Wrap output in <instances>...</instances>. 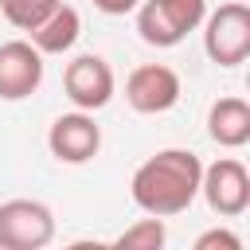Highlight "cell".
<instances>
[{"label":"cell","mask_w":250,"mask_h":250,"mask_svg":"<svg viewBox=\"0 0 250 250\" xmlns=\"http://www.w3.org/2000/svg\"><path fill=\"white\" fill-rule=\"evenodd\" d=\"M207 137L219 148H242L250 141V105L242 98H215L207 109Z\"/></svg>","instance_id":"10"},{"label":"cell","mask_w":250,"mask_h":250,"mask_svg":"<svg viewBox=\"0 0 250 250\" xmlns=\"http://www.w3.org/2000/svg\"><path fill=\"white\" fill-rule=\"evenodd\" d=\"M133 12H137V35L148 47H176L191 31H199L207 0H141Z\"/></svg>","instance_id":"2"},{"label":"cell","mask_w":250,"mask_h":250,"mask_svg":"<svg viewBox=\"0 0 250 250\" xmlns=\"http://www.w3.org/2000/svg\"><path fill=\"white\" fill-rule=\"evenodd\" d=\"M199 195L219 219H238L250 207V172L234 156H219L199 176Z\"/></svg>","instance_id":"6"},{"label":"cell","mask_w":250,"mask_h":250,"mask_svg":"<svg viewBox=\"0 0 250 250\" xmlns=\"http://www.w3.org/2000/svg\"><path fill=\"white\" fill-rule=\"evenodd\" d=\"M62 94L70 98L74 109H86V113L105 109L113 102V94H117L113 66L102 55H78V59H70L66 70H62Z\"/></svg>","instance_id":"5"},{"label":"cell","mask_w":250,"mask_h":250,"mask_svg":"<svg viewBox=\"0 0 250 250\" xmlns=\"http://www.w3.org/2000/svg\"><path fill=\"white\" fill-rule=\"evenodd\" d=\"M31 47L39 51V55H66L74 43H78V35H82V16H78V8H70V4H59L47 20H39L31 31Z\"/></svg>","instance_id":"11"},{"label":"cell","mask_w":250,"mask_h":250,"mask_svg":"<svg viewBox=\"0 0 250 250\" xmlns=\"http://www.w3.org/2000/svg\"><path fill=\"white\" fill-rule=\"evenodd\" d=\"M141 0H94V8L98 12H105V16H125V12H133Z\"/></svg>","instance_id":"15"},{"label":"cell","mask_w":250,"mask_h":250,"mask_svg":"<svg viewBox=\"0 0 250 250\" xmlns=\"http://www.w3.org/2000/svg\"><path fill=\"white\" fill-rule=\"evenodd\" d=\"M203 51L215 66H238L250 55V8L242 0L219 4L203 16Z\"/></svg>","instance_id":"3"},{"label":"cell","mask_w":250,"mask_h":250,"mask_svg":"<svg viewBox=\"0 0 250 250\" xmlns=\"http://www.w3.org/2000/svg\"><path fill=\"white\" fill-rule=\"evenodd\" d=\"M199 176H203V160L191 148H160L137 164V172L129 180V199L145 215L172 219L195 203Z\"/></svg>","instance_id":"1"},{"label":"cell","mask_w":250,"mask_h":250,"mask_svg":"<svg viewBox=\"0 0 250 250\" xmlns=\"http://www.w3.org/2000/svg\"><path fill=\"white\" fill-rule=\"evenodd\" d=\"M62 0H0V16L16 31H31L39 20H47Z\"/></svg>","instance_id":"13"},{"label":"cell","mask_w":250,"mask_h":250,"mask_svg":"<svg viewBox=\"0 0 250 250\" xmlns=\"http://www.w3.org/2000/svg\"><path fill=\"white\" fill-rule=\"evenodd\" d=\"M184 94L180 74L168 62H141L125 78V102L137 113H168Z\"/></svg>","instance_id":"8"},{"label":"cell","mask_w":250,"mask_h":250,"mask_svg":"<svg viewBox=\"0 0 250 250\" xmlns=\"http://www.w3.org/2000/svg\"><path fill=\"white\" fill-rule=\"evenodd\" d=\"M195 250H242V238L227 227H211L195 238Z\"/></svg>","instance_id":"14"},{"label":"cell","mask_w":250,"mask_h":250,"mask_svg":"<svg viewBox=\"0 0 250 250\" xmlns=\"http://www.w3.org/2000/svg\"><path fill=\"white\" fill-rule=\"evenodd\" d=\"M47 148L59 164H90L102 148V125L86 109L59 113L47 129Z\"/></svg>","instance_id":"7"},{"label":"cell","mask_w":250,"mask_h":250,"mask_svg":"<svg viewBox=\"0 0 250 250\" xmlns=\"http://www.w3.org/2000/svg\"><path fill=\"white\" fill-rule=\"evenodd\" d=\"M164 242H168V230H164V219H156V215L137 219L133 227H125L113 238V246H121V250H160Z\"/></svg>","instance_id":"12"},{"label":"cell","mask_w":250,"mask_h":250,"mask_svg":"<svg viewBox=\"0 0 250 250\" xmlns=\"http://www.w3.org/2000/svg\"><path fill=\"white\" fill-rule=\"evenodd\" d=\"M47 62L31 47V39L0 43V102H23L43 86Z\"/></svg>","instance_id":"9"},{"label":"cell","mask_w":250,"mask_h":250,"mask_svg":"<svg viewBox=\"0 0 250 250\" xmlns=\"http://www.w3.org/2000/svg\"><path fill=\"white\" fill-rule=\"evenodd\" d=\"M55 242V211L43 199L0 203V250H43Z\"/></svg>","instance_id":"4"}]
</instances>
